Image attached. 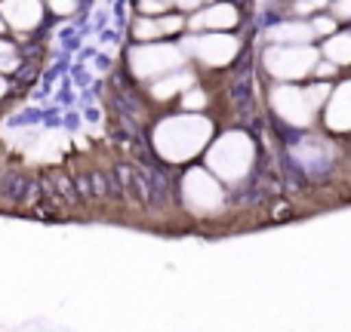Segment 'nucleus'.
I'll list each match as a JSON object with an SVG mask.
<instances>
[{
    "mask_svg": "<svg viewBox=\"0 0 351 332\" xmlns=\"http://www.w3.org/2000/svg\"><path fill=\"white\" fill-rule=\"evenodd\" d=\"M185 53H191L200 65L206 68H225L228 62H234V55L241 53V40L228 31H204V34H194L182 43Z\"/></svg>",
    "mask_w": 351,
    "mask_h": 332,
    "instance_id": "5",
    "label": "nucleus"
},
{
    "mask_svg": "<svg viewBox=\"0 0 351 332\" xmlns=\"http://www.w3.org/2000/svg\"><path fill=\"white\" fill-rule=\"evenodd\" d=\"M182 191H185V203L194 212H200V216L222 209V203H225L222 185L213 179L210 169H191L185 175V181H182Z\"/></svg>",
    "mask_w": 351,
    "mask_h": 332,
    "instance_id": "6",
    "label": "nucleus"
},
{
    "mask_svg": "<svg viewBox=\"0 0 351 332\" xmlns=\"http://www.w3.org/2000/svg\"><path fill=\"white\" fill-rule=\"evenodd\" d=\"M194 86V74L185 71V68H179V71L167 74L164 80H158V84L152 86V96L154 99H170L176 92H188Z\"/></svg>",
    "mask_w": 351,
    "mask_h": 332,
    "instance_id": "12",
    "label": "nucleus"
},
{
    "mask_svg": "<svg viewBox=\"0 0 351 332\" xmlns=\"http://www.w3.org/2000/svg\"><path fill=\"white\" fill-rule=\"evenodd\" d=\"M327 123L330 129H351V80H346L342 86H336L330 92V105H327Z\"/></svg>",
    "mask_w": 351,
    "mask_h": 332,
    "instance_id": "11",
    "label": "nucleus"
},
{
    "mask_svg": "<svg viewBox=\"0 0 351 332\" xmlns=\"http://www.w3.org/2000/svg\"><path fill=\"white\" fill-rule=\"evenodd\" d=\"M6 28H10V25H6V18H3V16H0V37H3V34H6Z\"/></svg>",
    "mask_w": 351,
    "mask_h": 332,
    "instance_id": "25",
    "label": "nucleus"
},
{
    "mask_svg": "<svg viewBox=\"0 0 351 332\" xmlns=\"http://www.w3.org/2000/svg\"><path fill=\"white\" fill-rule=\"evenodd\" d=\"M268 40L278 43V47H308V43H315V28H311V22L293 16L271 25L268 28Z\"/></svg>",
    "mask_w": 351,
    "mask_h": 332,
    "instance_id": "10",
    "label": "nucleus"
},
{
    "mask_svg": "<svg viewBox=\"0 0 351 332\" xmlns=\"http://www.w3.org/2000/svg\"><path fill=\"white\" fill-rule=\"evenodd\" d=\"M315 74H317V77H333V74H336V65H333V62H327V59H321V62H317V65H315Z\"/></svg>",
    "mask_w": 351,
    "mask_h": 332,
    "instance_id": "21",
    "label": "nucleus"
},
{
    "mask_svg": "<svg viewBox=\"0 0 351 332\" xmlns=\"http://www.w3.org/2000/svg\"><path fill=\"white\" fill-rule=\"evenodd\" d=\"M311 28H315V37H333L336 28H339V22H336L333 16H324V12H317V16H311Z\"/></svg>",
    "mask_w": 351,
    "mask_h": 332,
    "instance_id": "17",
    "label": "nucleus"
},
{
    "mask_svg": "<svg viewBox=\"0 0 351 332\" xmlns=\"http://www.w3.org/2000/svg\"><path fill=\"white\" fill-rule=\"evenodd\" d=\"M305 92H308V102L315 105V111H317L330 99V92H333V90H330L327 84H317V86H311V90H305Z\"/></svg>",
    "mask_w": 351,
    "mask_h": 332,
    "instance_id": "20",
    "label": "nucleus"
},
{
    "mask_svg": "<svg viewBox=\"0 0 351 332\" xmlns=\"http://www.w3.org/2000/svg\"><path fill=\"white\" fill-rule=\"evenodd\" d=\"M6 92H10V84H6V80H3V74H0V99H3Z\"/></svg>",
    "mask_w": 351,
    "mask_h": 332,
    "instance_id": "24",
    "label": "nucleus"
},
{
    "mask_svg": "<svg viewBox=\"0 0 351 332\" xmlns=\"http://www.w3.org/2000/svg\"><path fill=\"white\" fill-rule=\"evenodd\" d=\"M262 62H265L268 74H274V77L302 80L315 71V65L321 62V53H317L311 43L308 47H278V43H268Z\"/></svg>",
    "mask_w": 351,
    "mask_h": 332,
    "instance_id": "4",
    "label": "nucleus"
},
{
    "mask_svg": "<svg viewBox=\"0 0 351 332\" xmlns=\"http://www.w3.org/2000/svg\"><path fill=\"white\" fill-rule=\"evenodd\" d=\"M133 37H136L139 43L164 40V31H160V18H158V16H136V22H133Z\"/></svg>",
    "mask_w": 351,
    "mask_h": 332,
    "instance_id": "14",
    "label": "nucleus"
},
{
    "mask_svg": "<svg viewBox=\"0 0 351 332\" xmlns=\"http://www.w3.org/2000/svg\"><path fill=\"white\" fill-rule=\"evenodd\" d=\"M19 68V55H3L0 59V74H10V71H16Z\"/></svg>",
    "mask_w": 351,
    "mask_h": 332,
    "instance_id": "22",
    "label": "nucleus"
},
{
    "mask_svg": "<svg viewBox=\"0 0 351 332\" xmlns=\"http://www.w3.org/2000/svg\"><path fill=\"white\" fill-rule=\"evenodd\" d=\"M210 139H213V123L200 114L167 117V120L154 129V148H158L160 157H167L170 164L191 160Z\"/></svg>",
    "mask_w": 351,
    "mask_h": 332,
    "instance_id": "1",
    "label": "nucleus"
},
{
    "mask_svg": "<svg viewBox=\"0 0 351 332\" xmlns=\"http://www.w3.org/2000/svg\"><path fill=\"white\" fill-rule=\"evenodd\" d=\"M43 6H47V12H53V18H71L80 10L77 0H43Z\"/></svg>",
    "mask_w": 351,
    "mask_h": 332,
    "instance_id": "15",
    "label": "nucleus"
},
{
    "mask_svg": "<svg viewBox=\"0 0 351 332\" xmlns=\"http://www.w3.org/2000/svg\"><path fill=\"white\" fill-rule=\"evenodd\" d=\"M330 16L336 22H351V0H330Z\"/></svg>",
    "mask_w": 351,
    "mask_h": 332,
    "instance_id": "19",
    "label": "nucleus"
},
{
    "mask_svg": "<svg viewBox=\"0 0 351 332\" xmlns=\"http://www.w3.org/2000/svg\"><path fill=\"white\" fill-rule=\"evenodd\" d=\"M206 166L222 181H241L253 166V142L243 133H225L216 139L206 154Z\"/></svg>",
    "mask_w": 351,
    "mask_h": 332,
    "instance_id": "2",
    "label": "nucleus"
},
{
    "mask_svg": "<svg viewBox=\"0 0 351 332\" xmlns=\"http://www.w3.org/2000/svg\"><path fill=\"white\" fill-rule=\"evenodd\" d=\"M182 105H185L188 108V114H191V111H200L206 105V96H204V90H197V86H191V90L185 92V99H182Z\"/></svg>",
    "mask_w": 351,
    "mask_h": 332,
    "instance_id": "18",
    "label": "nucleus"
},
{
    "mask_svg": "<svg viewBox=\"0 0 351 332\" xmlns=\"http://www.w3.org/2000/svg\"><path fill=\"white\" fill-rule=\"evenodd\" d=\"M271 108L293 127H308L315 117V105L308 102V92L299 86H278L271 92Z\"/></svg>",
    "mask_w": 351,
    "mask_h": 332,
    "instance_id": "8",
    "label": "nucleus"
},
{
    "mask_svg": "<svg viewBox=\"0 0 351 332\" xmlns=\"http://www.w3.org/2000/svg\"><path fill=\"white\" fill-rule=\"evenodd\" d=\"M43 12H47L43 0H0V16L19 34H28V31L40 28Z\"/></svg>",
    "mask_w": 351,
    "mask_h": 332,
    "instance_id": "9",
    "label": "nucleus"
},
{
    "mask_svg": "<svg viewBox=\"0 0 351 332\" xmlns=\"http://www.w3.org/2000/svg\"><path fill=\"white\" fill-rule=\"evenodd\" d=\"M241 25V10L231 0H213V3L200 6L188 16V31L200 34V31H234Z\"/></svg>",
    "mask_w": 351,
    "mask_h": 332,
    "instance_id": "7",
    "label": "nucleus"
},
{
    "mask_svg": "<svg viewBox=\"0 0 351 332\" xmlns=\"http://www.w3.org/2000/svg\"><path fill=\"white\" fill-rule=\"evenodd\" d=\"M182 62H185V49L176 47V43H136L130 49V65L139 77H167V74L179 71Z\"/></svg>",
    "mask_w": 351,
    "mask_h": 332,
    "instance_id": "3",
    "label": "nucleus"
},
{
    "mask_svg": "<svg viewBox=\"0 0 351 332\" xmlns=\"http://www.w3.org/2000/svg\"><path fill=\"white\" fill-rule=\"evenodd\" d=\"M324 59L333 65H351V31H336L324 40Z\"/></svg>",
    "mask_w": 351,
    "mask_h": 332,
    "instance_id": "13",
    "label": "nucleus"
},
{
    "mask_svg": "<svg viewBox=\"0 0 351 332\" xmlns=\"http://www.w3.org/2000/svg\"><path fill=\"white\" fill-rule=\"evenodd\" d=\"M280 3H293V0H280Z\"/></svg>",
    "mask_w": 351,
    "mask_h": 332,
    "instance_id": "26",
    "label": "nucleus"
},
{
    "mask_svg": "<svg viewBox=\"0 0 351 332\" xmlns=\"http://www.w3.org/2000/svg\"><path fill=\"white\" fill-rule=\"evenodd\" d=\"M136 10L139 16H164V12H173V0H136Z\"/></svg>",
    "mask_w": 351,
    "mask_h": 332,
    "instance_id": "16",
    "label": "nucleus"
},
{
    "mask_svg": "<svg viewBox=\"0 0 351 332\" xmlns=\"http://www.w3.org/2000/svg\"><path fill=\"white\" fill-rule=\"evenodd\" d=\"M3 55H19V53H16V43H10L6 37H0V59H3Z\"/></svg>",
    "mask_w": 351,
    "mask_h": 332,
    "instance_id": "23",
    "label": "nucleus"
}]
</instances>
